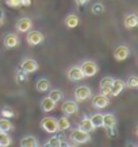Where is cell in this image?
<instances>
[{
    "mask_svg": "<svg viewBox=\"0 0 138 147\" xmlns=\"http://www.w3.org/2000/svg\"><path fill=\"white\" fill-rule=\"evenodd\" d=\"M69 139H71L72 144H84V143H88L91 140V135L80 128H75L71 131Z\"/></svg>",
    "mask_w": 138,
    "mask_h": 147,
    "instance_id": "1",
    "label": "cell"
},
{
    "mask_svg": "<svg viewBox=\"0 0 138 147\" xmlns=\"http://www.w3.org/2000/svg\"><path fill=\"white\" fill-rule=\"evenodd\" d=\"M80 69L83 71V76L84 77H94L96 76V73L99 71V66L95 61H91V59H87L84 62H81Z\"/></svg>",
    "mask_w": 138,
    "mask_h": 147,
    "instance_id": "2",
    "label": "cell"
},
{
    "mask_svg": "<svg viewBox=\"0 0 138 147\" xmlns=\"http://www.w3.org/2000/svg\"><path fill=\"white\" fill-rule=\"evenodd\" d=\"M41 128L48 134H57L58 127H57V119H54L52 116H46L41 120Z\"/></svg>",
    "mask_w": 138,
    "mask_h": 147,
    "instance_id": "3",
    "label": "cell"
},
{
    "mask_svg": "<svg viewBox=\"0 0 138 147\" xmlns=\"http://www.w3.org/2000/svg\"><path fill=\"white\" fill-rule=\"evenodd\" d=\"M91 96H92V90H91L89 86H87V85H79V86H76L75 100L77 102L79 101H85V100H88Z\"/></svg>",
    "mask_w": 138,
    "mask_h": 147,
    "instance_id": "4",
    "label": "cell"
},
{
    "mask_svg": "<svg viewBox=\"0 0 138 147\" xmlns=\"http://www.w3.org/2000/svg\"><path fill=\"white\" fill-rule=\"evenodd\" d=\"M38 67H39V65H38V62H37L34 58H24L22 62H20V69L23 71H26L27 74H31V73L37 71Z\"/></svg>",
    "mask_w": 138,
    "mask_h": 147,
    "instance_id": "5",
    "label": "cell"
},
{
    "mask_svg": "<svg viewBox=\"0 0 138 147\" xmlns=\"http://www.w3.org/2000/svg\"><path fill=\"white\" fill-rule=\"evenodd\" d=\"M26 40L30 46H38L45 40V36L41 31H27Z\"/></svg>",
    "mask_w": 138,
    "mask_h": 147,
    "instance_id": "6",
    "label": "cell"
},
{
    "mask_svg": "<svg viewBox=\"0 0 138 147\" xmlns=\"http://www.w3.org/2000/svg\"><path fill=\"white\" fill-rule=\"evenodd\" d=\"M61 111H63L64 115L67 116H71V115H75L79 112V104L77 101H73V100H67V101L63 104V107H61Z\"/></svg>",
    "mask_w": 138,
    "mask_h": 147,
    "instance_id": "7",
    "label": "cell"
},
{
    "mask_svg": "<svg viewBox=\"0 0 138 147\" xmlns=\"http://www.w3.org/2000/svg\"><path fill=\"white\" fill-rule=\"evenodd\" d=\"M33 27V20L30 18H27V16H23L18 20V22L15 23V28H16V31L18 32H27L30 31Z\"/></svg>",
    "mask_w": 138,
    "mask_h": 147,
    "instance_id": "8",
    "label": "cell"
},
{
    "mask_svg": "<svg viewBox=\"0 0 138 147\" xmlns=\"http://www.w3.org/2000/svg\"><path fill=\"white\" fill-rule=\"evenodd\" d=\"M108 104H110V98H108V96H104V94H102V93L96 94V96H94V98H92V107L98 108V109L106 108Z\"/></svg>",
    "mask_w": 138,
    "mask_h": 147,
    "instance_id": "9",
    "label": "cell"
},
{
    "mask_svg": "<svg viewBox=\"0 0 138 147\" xmlns=\"http://www.w3.org/2000/svg\"><path fill=\"white\" fill-rule=\"evenodd\" d=\"M125 88H126V85H125V81L123 80H119V78H118V80H114L111 86H110V96H112V97L119 96Z\"/></svg>",
    "mask_w": 138,
    "mask_h": 147,
    "instance_id": "10",
    "label": "cell"
},
{
    "mask_svg": "<svg viewBox=\"0 0 138 147\" xmlns=\"http://www.w3.org/2000/svg\"><path fill=\"white\" fill-rule=\"evenodd\" d=\"M67 77L71 81H73V82H76V81H81L83 78H84L80 66H71L67 70Z\"/></svg>",
    "mask_w": 138,
    "mask_h": 147,
    "instance_id": "11",
    "label": "cell"
},
{
    "mask_svg": "<svg viewBox=\"0 0 138 147\" xmlns=\"http://www.w3.org/2000/svg\"><path fill=\"white\" fill-rule=\"evenodd\" d=\"M129 55H130V50H129V47H126V46H118V47L114 50V58H115L116 61H119V62L127 59Z\"/></svg>",
    "mask_w": 138,
    "mask_h": 147,
    "instance_id": "12",
    "label": "cell"
},
{
    "mask_svg": "<svg viewBox=\"0 0 138 147\" xmlns=\"http://www.w3.org/2000/svg\"><path fill=\"white\" fill-rule=\"evenodd\" d=\"M3 43L7 49H14L19 45V38L16 34L14 32H10V34H5L4 35V39H3Z\"/></svg>",
    "mask_w": 138,
    "mask_h": 147,
    "instance_id": "13",
    "label": "cell"
},
{
    "mask_svg": "<svg viewBox=\"0 0 138 147\" xmlns=\"http://www.w3.org/2000/svg\"><path fill=\"white\" fill-rule=\"evenodd\" d=\"M20 146L22 147H38L39 143H38V139L34 136V135H26L20 139Z\"/></svg>",
    "mask_w": 138,
    "mask_h": 147,
    "instance_id": "14",
    "label": "cell"
},
{
    "mask_svg": "<svg viewBox=\"0 0 138 147\" xmlns=\"http://www.w3.org/2000/svg\"><path fill=\"white\" fill-rule=\"evenodd\" d=\"M56 104L57 102H54L49 96H46V97L42 98V101H41V108H42V111L45 113H48V112H52L56 108Z\"/></svg>",
    "mask_w": 138,
    "mask_h": 147,
    "instance_id": "15",
    "label": "cell"
},
{
    "mask_svg": "<svg viewBox=\"0 0 138 147\" xmlns=\"http://www.w3.org/2000/svg\"><path fill=\"white\" fill-rule=\"evenodd\" d=\"M64 23H65V26H67L68 28H75V27L79 26L80 19H79V16H77L76 13H69L67 18H65Z\"/></svg>",
    "mask_w": 138,
    "mask_h": 147,
    "instance_id": "16",
    "label": "cell"
},
{
    "mask_svg": "<svg viewBox=\"0 0 138 147\" xmlns=\"http://www.w3.org/2000/svg\"><path fill=\"white\" fill-rule=\"evenodd\" d=\"M79 128L83 129V131H85V132H88V134H91L94 129H96L94 127V124L91 123L89 117H83V119L79 121Z\"/></svg>",
    "mask_w": 138,
    "mask_h": 147,
    "instance_id": "17",
    "label": "cell"
},
{
    "mask_svg": "<svg viewBox=\"0 0 138 147\" xmlns=\"http://www.w3.org/2000/svg\"><path fill=\"white\" fill-rule=\"evenodd\" d=\"M35 89L39 92V93H45L50 89V81L48 78H39L35 84Z\"/></svg>",
    "mask_w": 138,
    "mask_h": 147,
    "instance_id": "18",
    "label": "cell"
},
{
    "mask_svg": "<svg viewBox=\"0 0 138 147\" xmlns=\"http://www.w3.org/2000/svg\"><path fill=\"white\" fill-rule=\"evenodd\" d=\"M138 26V16L135 13H129L125 18V27L126 28H135Z\"/></svg>",
    "mask_w": 138,
    "mask_h": 147,
    "instance_id": "19",
    "label": "cell"
},
{
    "mask_svg": "<svg viewBox=\"0 0 138 147\" xmlns=\"http://www.w3.org/2000/svg\"><path fill=\"white\" fill-rule=\"evenodd\" d=\"M57 127H58V131H61V132L71 128V120L67 117V115L63 116V117H60L57 120Z\"/></svg>",
    "mask_w": 138,
    "mask_h": 147,
    "instance_id": "20",
    "label": "cell"
},
{
    "mask_svg": "<svg viewBox=\"0 0 138 147\" xmlns=\"http://www.w3.org/2000/svg\"><path fill=\"white\" fill-rule=\"evenodd\" d=\"M61 140H63V138H61L60 135L53 134L52 138H49L45 142V146L46 147H61Z\"/></svg>",
    "mask_w": 138,
    "mask_h": 147,
    "instance_id": "21",
    "label": "cell"
},
{
    "mask_svg": "<svg viewBox=\"0 0 138 147\" xmlns=\"http://www.w3.org/2000/svg\"><path fill=\"white\" fill-rule=\"evenodd\" d=\"M111 125H116V117L112 113H106L103 115V127H111Z\"/></svg>",
    "mask_w": 138,
    "mask_h": 147,
    "instance_id": "22",
    "label": "cell"
},
{
    "mask_svg": "<svg viewBox=\"0 0 138 147\" xmlns=\"http://www.w3.org/2000/svg\"><path fill=\"white\" fill-rule=\"evenodd\" d=\"M27 80H29V74L19 67L18 70H16V73H15V82L20 85V84H24Z\"/></svg>",
    "mask_w": 138,
    "mask_h": 147,
    "instance_id": "23",
    "label": "cell"
},
{
    "mask_svg": "<svg viewBox=\"0 0 138 147\" xmlns=\"http://www.w3.org/2000/svg\"><path fill=\"white\" fill-rule=\"evenodd\" d=\"M91 123L94 124L95 128H99V127H103V113H94L89 117Z\"/></svg>",
    "mask_w": 138,
    "mask_h": 147,
    "instance_id": "24",
    "label": "cell"
},
{
    "mask_svg": "<svg viewBox=\"0 0 138 147\" xmlns=\"http://www.w3.org/2000/svg\"><path fill=\"white\" fill-rule=\"evenodd\" d=\"M0 129H1L3 132L12 131L14 125H12V123L10 121V119H5V117H1V119H0Z\"/></svg>",
    "mask_w": 138,
    "mask_h": 147,
    "instance_id": "25",
    "label": "cell"
},
{
    "mask_svg": "<svg viewBox=\"0 0 138 147\" xmlns=\"http://www.w3.org/2000/svg\"><path fill=\"white\" fill-rule=\"evenodd\" d=\"M49 97L52 98L54 102H58L64 98V93H63V90H60V89H52L49 92Z\"/></svg>",
    "mask_w": 138,
    "mask_h": 147,
    "instance_id": "26",
    "label": "cell"
},
{
    "mask_svg": "<svg viewBox=\"0 0 138 147\" xmlns=\"http://www.w3.org/2000/svg\"><path fill=\"white\" fill-rule=\"evenodd\" d=\"M12 143V138L8 135V132H1L0 134V146L1 147H7Z\"/></svg>",
    "mask_w": 138,
    "mask_h": 147,
    "instance_id": "27",
    "label": "cell"
},
{
    "mask_svg": "<svg viewBox=\"0 0 138 147\" xmlns=\"http://www.w3.org/2000/svg\"><path fill=\"white\" fill-rule=\"evenodd\" d=\"M0 115H1V117L11 119V117H15V111L11 107H3L0 109Z\"/></svg>",
    "mask_w": 138,
    "mask_h": 147,
    "instance_id": "28",
    "label": "cell"
},
{
    "mask_svg": "<svg viewBox=\"0 0 138 147\" xmlns=\"http://www.w3.org/2000/svg\"><path fill=\"white\" fill-rule=\"evenodd\" d=\"M106 11V7L103 3H95L92 7H91V12L94 15H102L103 12Z\"/></svg>",
    "mask_w": 138,
    "mask_h": 147,
    "instance_id": "29",
    "label": "cell"
},
{
    "mask_svg": "<svg viewBox=\"0 0 138 147\" xmlns=\"http://www.w3.org/2000/svg\"><path fill=\"white\" fill-rule=\"evenodd\" d=\"M125 85L127 88H130V89L138 88V77L137 76H130L129 78H127V81L125 82Z\"/></svg>",
    "mask_w": 138,
    "mask_h": 147,
    "instance_id": "30",
    "label": "cell"
},
{
    "mask_svg": "<svg viewBox=\"0 0 138 147\" xmlns=\"http://www.w3.org/2000/svg\"><path fill=\"white\" fill-rule=\"evenodd\" d=\"M106 132H107V136L110 139H112L114 136L118 135V128L116 125H111V127H106Z\"/></svg>",
    "mask_w": 138,
    "mask_h": 147,
    "instance_id": "31",
    "label": "cell"
},
{
    "mask_svg": "<svg viewBox=\"0 0 138 147\" xmlns=\"http://www.w3.org/2000/svg\"><path fill=\"white\" fill-rule=\"evenodd\" d=\"M112 81H114V78H112V77H103L102 80H100L99 86H100V88H104V86H111Z\"/></svg>",
    "mask_w": 138,
    "mask_h": 147,
    "instance_id": "32",
    "label": "cell"
},
{
    "mask_svg": "<svg viewBox=\"0 0 138 147\" xmlns=\"http://www.w3.org/2000/svg\"><path fill=\"white\" fill-rule=\"evenodd\" d=\"M5 4L11 8H18L20 7V0H5Z\"/></svg>",
    "mask_w": 138,
    "mask_h": 147,
    "instance_id": "33",
    "label": "cell"
},
{
    "mask_svg": "<svg viewBox=\"0 0 138 147\" xmlns=\"http://www.w3.org/2000/svg\"><path fill=\"white\" fill-rule=\"evenodd\" d=\"M100 93L104 94V96H110V86H104V88H100Z\"/></svg>",
    "mask_w": 138,
    "mask_h": 147,
    "instance_id": "34",
    "label": "cell"
},
{
    "mask_svg": "<svg viewBox=\"0 0 138 147\" xmlns=\"http://www.w3.org/2000/svg\"><path fill=\"white\" fill-rule=\"evenodd\" d=\"M89 1H91V0H75V3L77 5H79V7H81V5H85V4H88Z\"/></svg>",
    "mask_w": 138,
    "mask_h": 147,
    "instance_id": "35",
    "label": "cell"
},
{
    "mask_svg": "<svg viewBox=\"0 0 138 147\" xmlns=\"http://www.w3.org/2000/svg\"><path fill=\"white\" fill-rule=\"evenodd\" d=\"M20 5H24V7L31 5V0H20Z\"/></svg>",
    "mask_w": 138,
    "mask_h": 147,
    "instance_id": "36",
    "label": "cell"
},
{
    "mask_svg": "<svg viewBox=\"0 0 138 147\" xmlns=\"http://www.w3.org/2000/svg\"><path fill=\"white\" fill-rule=\"evenodd\" d=\"M0 18L4 19V9L3 8H0Z\"/></svg>",
    "mask_w": 138,
    "mask_h": 147,
    "instance_id": "37",
    "label": "cell"
},
{
    "mask_svg": "<svg viewBox=\"0 0 138 147\" xmlns=\"http://www.w3.org/2000/svg\"><path fill=\"white\" fill-rule=\"evenodd\" d=\"M3 23H4V19L0 18V26H3Z\"/></svg>",
    "mask_w": 138,
    "mask_h": 147,
    "instance_id": "38",
    "label": "cell"
},
{
    "mask_svg": "<svg viewBox=\"0 0 138 147\" xmlns=\"http://www.w3.org/2000/svg\"><path fill=\"white\" fill-rule=\"evenodd\" d=\"M1 132H3V131H1V129H0V134H1Z\"/></svg>",
    "mask_w": 138,
    "mask_h": 147,
    "instance_id": "39",
    "label": "cell"
}]
</instances>
